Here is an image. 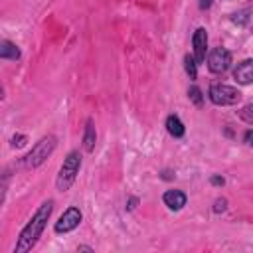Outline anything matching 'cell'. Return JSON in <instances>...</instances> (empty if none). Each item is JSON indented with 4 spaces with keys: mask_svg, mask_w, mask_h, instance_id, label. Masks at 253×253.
<instances>
[{
    "mask_svg": "<svg viewBox=\"0 0 253 253\" xmlns=\"http://www.w3.org/2000/svg\"><path fill=\"white\" fill-rule=\"evenodd\" d=\"M53 211V200H45L38 210L36 213L30 217V221L24 225V229L20 231L18 239H16V245H14V253H28L36 247L38 239L42 237L45 225H47V219Z\"/></svg>",
    "mask_w": 253,
    "mask_h": 253,
    "instance_id": "cell-1",
    "label": "cell"
},
{
    "mask_svg": "<svg viewBox=\"0 0 253 253\" xmlns=\"http://www.w3.org/2000/svg\"><path fill=\"white\" fill-rule=\"evenodd\" d=\"M79 168H81V154H79V150H71V152L65 156L63 164H61V168H59V174H57V178H55V188H57L59 192H67V190L73 186Z\"/></svg>",
    "mask_w": 253,
    "mask_h": 253,
    "instance_id": "cell-2",
    "label": "cell"
},
{
    "mask_svg": "<svg viewBox=\"0 0 253 253\" xmlns=\"http://www.w3.org/2000/svg\"><path fill=\"white\" fill-rule=\"evenodd\" d=\"M55 144H57V140H55L53 134H45V136H42V138L32 146V150L24 156V164H26L28 168H36V166L43 164L45 158L55 150Z\"/></svg>",
    "mask_w": 253,
    "mask_h": 253,
    "instance_id": "cell-3",
    "label": "cell"
},
{
    "mask_svg": "<svg viewBox=\"0 0 253 253\" xmlns=\"http://www.w3.org/2000/svg\"><path fill=\"white\" fill-rule=\"evenodd\" d=\"M208 97L213 105H219V107H227V105H235L239 103L241 99V93L231 87V85H225V83H211L210 85V91H208Z\"/></svg>",
    "mask_w": 253,
    "mask_h": 253,
    "instance_id": "cell-4",
    "label": "cell"
},
{
    "mask_svg": "<svg viewBox=\"0 0 253 253\" xmlns=\"http://www.w3.org/2000/svg\"><path fill=\"white\" fill-rule=\"evenodd\" d=\"M229 63H231V53L225 47H215L208 55V69L211 73H217V75L219 73H225L227 67H229Z\"/></svg>",
    "mask_w": 253,
    "mask_h": 253,
    "instance_id": "cell-5",
    "label": "cell"
},
{
    "mask_svg": "<svg viewBox=\"0 0 253 253\" xmlns=\"http://www.w3.org/2000/svg\"><path fill=\"white\" fill-rule=\"evenodd\" d=\"M81 211H79V208H67L61 215H59V219L55 221V225H53V229H55V233H69V231H73L79 223H81Z\"/></svg>",
    "mask_w": 253,
    "mask_h": 253,
    "instance_id": "cell-6",
    "label": "cell"
},
{
    "mask_svg": "<svg viewBox=\"0 0 253 253\" xmlns=\"http://www.w3.org/2000/svg\"><path fill=\"white\" fill-rule=\"evenodd\" d=\"M192 45H194V57L198 63L206 61V51H208V32L206 28H198L192 36Z\"/></svg>",
    "mask_w": 253,
    "mask_h": 253,
    "instance_id": "cell-7",
    "label": "cell"
},
{
    "mask_svg": "<svg viewBox=\"0 0 253 253\" xmlns=\"http://www.w3.org/2000/svg\"><path fill=\"white\" fill-rule=\"evenodd\" d=\"M233 79L239 85H251L253 83V59H243L233 69Z\"/></svg>",
    "mask_w": 253,
    "mask_h": 253,
    "instance_id": "cell-8",
    "label": "cell"
},
{
    "mask_svg": "<svg viewBox=\"0 0 253 253\" xmlns=\"http://www.w3.org/2000/svg\"><path fill=\"white\" fill-rule=\"evenodd\" d=\"M186 194L182 192V190H166L164 192V196H162V202H164V206L168 208V210H174V211H178V210H182L184 206H186Z\"/></svg>",
    "mask_w": 253,
    "mask_h": 253,
    "instance_id": "cell-9",
    "label": "cell"
},
{
    "mask_svg": "<svg viewBox=\"0 0 253 253\" xmlns=\"http://www.w3.org/2000/svg\"><path fill=\"white\" fill-rule=\"evenodd\" d=\"M95 140H97V132H95L93 119H87L85 130H83V148H85L87 152H91V150L95 148Z\"/></svg>",
    "mask_w": 253,
    "mask_h": 253,
    "instance_id": "cell-10",
    "label": "cell"
},
{
    "mask_svg": "<svg viewBox=\"0 0 253 253\" xmlns=\"http://www.w3.org/2000/svg\"><path fill=\"white\" fill-rule=\"evenodd\" d=\"M166 130H168V132H170V136H174V138H182V136H184V132H186L184 123H182L176 115H170V117L166 119Z\"/></svg>",
    "mask_w": 253,
    "mask_h": 253,
    "instance_id": "cell-11",
    "label": "cell"
},
{
    "mask_svg": "<svg viewBox=\"0 0 253 253\" xmlns=\"http://www.w3.org/2000/svg\"><path fill=\"white\" fill-rule=\"evenodd\" d=\"M0 57L2 59H20V49H18V45L16 43H12V42H8V40H4L2 43H0Z\"/></svg>",
    "mask_w": 253,
    "mask_h": 253,
    "instance_id": "cell-12",
    "label": "cell"
},
{
    "mask_svg": "<svg viewBox=\"0 0 253 253\" xmlns=\"http://www.w3.org/2000/svg\"><path fill=\"white\" fill-rule=\"evenodd\" d=\"M184 69L190 75V79H196L198 77V61H196L194 55H190V53L184 55Z\"/></svg>",
    "mask_w": 253,
    "mask_h": 253,
    "instance_id": "cell-13",
    "label": "cell"
},
{
    "mask_svg": "<svg viewBox=\"0 0 253 253\" xmlns=\"http://www.w3.org/2000/svg\"><path fill=\"white\" fill-rule=\"evenodd\" d=\"M237 115H239V119L245 121L247 125H253V105H245Z\"/></svg>",
    "mask_w": 253,
    "mask_h": 253,
    "instance_id": "cell-14",
    "label": "cell"
},
{
    "mask_svg": "<svg viewBox=\"0 0 253 253\" xmlns=\"http://www.w3.org/2000/svg\"><path fill=\"white\" fill-rule=\"evenodd\" d=\"M188 97H190V99H192V101H194L198 107H200V105H202V101H204L202 91H200L198 87H190V89H188Z\"/></svg>",
    "mask_w": 253,
    "mask_h": 253,
    "instance_id": "cell-15",
    "label": "cell"
},
{
    "mask_svg": "<svg viewBox=\"0 0 253 253\" xmlns=\"http://www.w3.org/2000/svg\"><path fill=\"white\" fill-rule=\"evenodd\" d=\"M247 14H249V12H247V10H241V12H235V14H233V18H231V20H233V22H235V24H245V22H247V20H249V16H247Z\"/></svg>",
    "mask_w": 253,
    "mask_h": 253,
    "instance_id": "cell-16",
    "label": "cell"
},
{
    "mask_svg": "<svg viewBox=\"0 0 253 253\" xmlns=\"http://www.w3.org/2000/svg\"><path fill=\"white\" fill-rule=\"evenodd\" d=\"M26 140H28V138H26L24 134H16V136H12V146H14V148H20V146L26 144Z\"/></svg>",
    "mask_w": 253,
    "mask_h": 253,
    "instance_id": "cell-17",
    "label": "cell"
},
{
    "mask_svg": "<svg viewBox=\"0 0 253 253\" xmlns=\"http://www.w3.org/2000/svg\"><path fill=\"white\" fill-rule=\"evenodd\" d=\"M225 206H227V202H225L223 198H219V200H215V204H213V211H215V213H219V211H223V210H225Z\"/></svg>",
    "mask_w": 253,
    "mask_h": 253,
    "instance_id": "cell-18",
    "label": "cell"
},
{
    "mask_svg": "<svg viewBox=\"0 0 253 253\" xmlns=\"http://www.w3.org/2000/svg\"><path fill=\"white\" fill-rule=\"evenodd\" d=\"M243 140H245V144L253 146V130H247V132L243 134Z\"/></svg>",
    "mask_w": 253,
    "mask_h": 253,
    "instance_id": "cell-19",
    "label": "cell"
},
{
    "mask_svg": "<svg viewBox=\"0 0 253 253\" xmlns=\"http://www.w3.org/2000/svg\"><path fill=\"white\" fill-rule=\"evenodd\" d=\"M223 182H225V180H223L221 176H211V184H213V186H223Z\"/></svg>",
    "mask_w": 253,
    "mask_h": 253,
    "instance_id": "cell-20",
    "label": "cell"
},
{
    "mask_svg": "<svg viewBox=\"0 0 253 253\" xmlns=\"http://www.w3.org/2000/svg\"><path fill=\"white\" fill-rule=\"evenodd\" d=\"M211 6V0H200V10H208Z\"/></svg>",
    "mask_w": 253,
    "mask_h": 253,
    "instance_id": "cell-21",
    "label": "cell"
},
{
    "mask_svg": "<svg viewBox=\"0 0 253 253\" xmlns=\"http://www.w3.org/2000/svg\"><path fill=\"white\" fill-rule=\"evenodd\" d=\"M136 202H138L136 198H130V202H128V206H126V208H128V210H134V206H136Z\"/></svg>",
    "mask_w": 253,
    "mask_h": 253,
    "instance_id": "cell-22",
    "label": "cell"
},
{
    "mask_svg": "<svg viewBox=\"0 0 253 253\" xmlns=\"http://www.w3.org/2000/svg\"><path fill=\"white\" fill-rule=\"evenodd\" d=\"M77 249H79V251H93V247H87V245H79Z\"/></svg>",
    "mask_w": 253,
    "mask_h": 253,
    "instance_id": "cell-23",
    "label": "cell"
}]
</instances>
